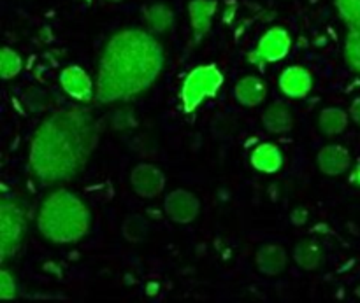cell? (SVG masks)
<instances>
[{
	"label": "cell",
	"mask_w": 360,
	"mask_h": 303,
	"mask_svg": "<svg viewBox=\"0 0 360 303\" xmlns=\"http://www.w3.org/2000/svg\"><path fill=\"white\" fill-rule=\"evenodd\" d=\"M283 151L274 142L259 144L250 154V163L260 174H276L283 167Z\"/></svg>",
	"instance_id": "cell-14"
},
{
	"label": "cell",
	"mask_w": 360,
	"mask_h": 303,
	"mask_svg": "<svg viewBox=\"0 0 360 303\" xmlns=\"http://www.w3.org/2000/svg\"><path fill=\"white\" fill-rule=\"evenodd\" d=\"M146 28L155 35H164L171 32L176 25V13L169 4L153 2L143 9Z\"/></svg>",
	"instance_id": "cell-16"
},
{
	"label": "cell",
	"mask_w": 360,
	"mask_h": 303,
	"mask_svg": "<svg viewBox=\"0 0 360 303\" xmlns=\"http://www.w3.org/2000/svg\"><path fill=\"white\" fill-rule=\"evenodd\" d=\"M334 6L348 27L360 23V0H334Z\"/></svg>",
	"instance_id": "cell-26"
},
{
	"label": "cell",
	"mask_w": 360,
	"mask_h": 303,
	"mask_svg": "<svg viewBox=\"0 0 360 303\" xmlns=\"http://www.w3.org/2000/svg\"><path fill=\"white\" fill-rule=\"evenodd\" d=\"M218 11L217 0H190L188 2V18L190 30H192V41L190 46H199L213 27V18Z\"/></svg>",
	"instance_id": "cell-10"
},
{
	"label": "cell",
	"mask_w": 360,
	"mask_h": 303,
	"mask_svg": "<svg viewBox=\"0 0 360 303\" xmlns=\"http://www.w3.org/2000/svg\"><path fill=\"white\" fill-rule=\"evenodd\" d=\"M130 186L143 198H157L165 189V175L157 165L139 163L130 172Z\"/></svg>",
	"instance_id": "cell-9"
},
{
	"label": "cell",
	"mask_w": 360,
	"mask_h": 303,
	"mask_svg": "<svg viewBox=\"0 0 360 303\" xmlns=\"http://www.w3.org/2000/svg\"><path fill=\"white\" fill-rule=\"evenodd\" d=\"M292 35L287 28L273 27L264 32L262 37L257 42L255 51L250 53V62L255 65H266V63H276L283 60L290 53Z\"/></svg>",
	"instance_id": "cell-6"
},
{
	"label": "cell",
	"mask_w": 360,
	"mask_h": 303,
	"mask_svg": "<svg viewBox=\"0 0 360 303\" xmlns=\"http://www.w3.org/2000/svg\"><path fill=\"white\" fill-rule=\"evenodd\" d=\"M224 72L214 63L197 65L190 70L181 83L179 102L185 114L195 112L207 98L217 97L224 86Z\"/></svg>",
	"instance_id": "cell-4"
},
{
	"label": "cell",
	"mask_w": 360,
	"mask_h": 303,
	"mask_svg": "<svg viewBox=\"0 0 360 303\" xmlns=\"http://www.w3.org/2000/svg\"><path fill=\"white\" fill-rule=\"evenodd\" d=\"M164 65V48L148 28L115 32L98 58L95 100L101 105L134 100L157 83Z\"/></svg>",
	"instance_id": "cell-2"
},
{
	"label": "cell",
	"mask_w": 360,
	"mask_h": 303,
	"mask_svg": "<svg viewBox=\"0 0 360 303\" xmlns=\"http://www.w3.org/2000/svg\"><path fill=\"white\" fill-rule=\"evenodd\" d=\"M348 112H350L352 121H354L357 126H360V97H357L354 102H352L350 111Z\"/></svg>",
	"instance_id": "cell-29"
},
{
	"label": "cell",
	"mask_w": 360,
	"mask_h": 303,
	"mask_svg": "<svg viewBox=\"0 0 360 303\" xmlns=\"http://www.w3.org/2000/svg\"><path fill=\"white\" fill-rule=\"evenodd\" d=\"M345 60L354 72L360 74V23L348 27L345 41Z\"/></svg>",
	"instance_id": "cell-22"
},
{
	"label": "cell",
	"mask_w": 360,
	"mask_h": 303,
	"mask_svg": "<svg viewBox=\"0 0 360 303\" xmlns=\"http://www.w3.org/2000/svg\"><path fill=\"white\" fill-rule=\"evenodd\" d=\"M105 2H108V4H120L122 0H105Z\"/></svg>",
	"instance_id": "cell-31"
},
{
	"label": "cell",
	"mask_w": 360,
	"mask_h": 303,
	"mask_svg": "<svg viewBox=\"0 0 360 303\" xmlns=\"http://www.w3.org/2000/svg\"><path fill=\"white\" fill-rule=\"evenodd\" d=\"M27 235V210L16 196L0 200V260L7 262L23 245Z\"/></svg>",
	"instance_id": "cell-5"
},
{
	"label": "cell",
	"mask_w": 360,
	"mask_h": 303,
	"mask_svg": "<svg viewBox=\"0 0 360 303\" xmlns=\"http://www.w3.org/2000/svg\"><path fill=\"white\" fill-rule=\"evenodd\" d=\"M122 235L130 244H143L150 235V223L141 214H132L123 220Z\"/></svg>",
	"instance_id": "cell-20"
},
{
	"label": "cell",
	"mask_w": 360,
	"mask_h": 303,
	"mask_svg": "<svg viewBox=\"0 0 360 303\" xmlns=\"http://www.w3.org/2000/svg\"><path fill=\"white\" fill-rule=\"evenodd\" d=\"M234 97L243 107H259L267 98V83L259 76H245L236 83Z\"/></svg>",
	"instance_id": "cell-15"
},
{
	"label": "cell",
	"mask_w": 360,
	"mask_h": 303,
	"mask_svg": "<svg viewBox=\"0 0 360 303\" xmlns=\"http://www.w3.org/2000/svg\"><path fill=\"white\" fill-rule=\"evenodd\" d=\"M309 220V210L306 207H295L290 213V221L295 227H304Z\"/></svg>",
	"instance_id": "cell-28"
},
{
	"label": "cell",
	"mask_w": 360,
	"mask_h": 303,
	"mask_svg": "<svg viewBox=\"0 0 360 303\" xmlns=\"http://www.w3.org/2000/svg\"><path fill=\"white\" fill-rule=\"evenodd\" d=\"M316 165L319 170L323 175L329 177H338V175L347 174L352 168V154L341 144H329V146L322 147L316 154Z\"/></svg>",
	"instance_id": "cell-11"
},
{
	"label": "cell",
	"mask_w": 360,
	"mask_h": 303,
	"mask_svg": "<svg viewBox=\"0 0 360 303\" xmlns=\"http://www.w3.org/2000/svg\"><path fill=\"white\" fill-rule=\"evenodd\" d=\"M292 258L299 269L306 270V272H316L326 263V251L316 241L304 238V241L297 242L292 251Z\"/></svg>",
	"instance_id": "cell-18"
},
{
	"label": "cell",
	"mask_w": 360,
	"mask_h": 303,
	"mask_svg": "<svg viewBox=\"0 0 360 303\" xmlns=\"http://www.w3.org/2000/svg\"><path fill=\"white\" fill-rule=\"evenodd\" d=\"M350 112L341 107H326L319 114V130L326 137H336L347 130Z\"/></svg>",
	"instance_id": "cell-19"
},
{
	"label": "cell",
	"mask_w": 360,
	"mask_h": 303,
	"mask_svg": "<svg viewBox=\"0 0 360 303\" xmlns=\"http://www.w3.org/2000/svg\"><path fill=\"white\" fill-rule=\"evenodd\" d=\"M348 181H350V184H354L355 188H360V161L352 167L350 175H348Z\"/></svg>",
	"instance_id": "cell-30"
},
{
	"label": "cell",
	"mask_w": 360,
	"mask_h": 303,
	"mask_svg": "<svg viewBox=\"0 0 360 303\" xmlns=\"http://www.w3.org/2000/svg\"><path fill=\"white\" fill-rule=\"evenodd\" d=\"M91 213L79 195L56 188L44 196L37 213L39 234L51 244H74L90 231Z\"/></svg>",
	"instance_id": "cell-3"
},
{
	"label": "cell",
	"mask_w": 360,
	"mask_h": 303,
	"mask_svg": "<svg viewBox=\"0 0 360 303\" xmlns=\"http://www.w3.org/2000/svg\"><path fill=\"white\" fill-rule=\"evenodd\" d=\"M111 128L118 133H129L137 128V118L132 107H118L111 114Z\"/></svg>",
	"instance_id": "cell-25"
},
{
	"label": "cell",
	"mask_w": 360,
	"mask_h": 303,
	"mask_svg": "<svg viewBox=\"0 0 360 303\" xmlns=\"http://www.w3.org/2000/svg\"><path fill=\"white\" fill-rule=\"evenodd\" d=\"M18 295V284L16 277L9 272L7 269L0 270V298L4 302L14 300Z\"/></svg>",
	"instance_id": "cell-27"
},
{
	"label": "cell",
	"mask_w": 360,
	"mask_h": 303,
	"mask_svg": "<svg viewBox=\"0 0 360 303\" xmlns=\"http://www.w3.org/2000/svg\"><path fill=\"white\" fill-rule=\"evenodd\" d=\"M164 213L178 224H190L199 217L200 200L188 189H174L164 200Z\"/></svg>",
	"instance_id": "cell-7"
},
{
	"label": "cell",
	"mask_w": 360,
	"mask_h": 303,
	"mask_svg": "<svg viewBox=\"0 0 360 303\" xmlns=\"http://www.w3.org/2000/svg\"><path fill=\"white\" fill-rule=\"evenodd\" d=\"M262 125L273 135H285L294 128V112L285 102H273L262 114Z\"/></svg>",
	"instance_id": "cell-17"
},
{
	"label": "cell",
	"mask_w": 360,
	"mask_h": 303,
	"mask_svg": "<svg viewBox=\"0 0 360 303\" xmlns=\"http://www.w3.org/2000/svg\"><path fill=\"white\" fill-rule=\"evenodd\" d=\"M23 70V58L18 51H14L9 46H4L0 51V76L2 79L9 81L20 76Z\"/></svg>",
	"instance_id": "cell-21"
},
{
	"label": "cell",
	"mask_w": 360,
	"mask_h": 303,
	"mask_svg": "<svg viewBox=\"0 0 360 303\" xmlns=\"http://www.w3.org/2000/svg\"><path fill=\"white\" fill-rule=\"evenodd\" d=\"M21 104L30 112H44L49 107V104H51V97L42 88L30 86L21 95Z\"/></svg>",
	"instance_id": "cell-24"
},
{
	"label": "cell",
	"mask_w": 360,
	"mask_h": 303,
	"mask_svg": "<svg viewBox=\"0 0 360 303\" xmlns=\"http://www.w3.org/2000/svg\"><path fill=\"white\" fill-rule=\"evenodd\" d=\"M101 139V123L86 107H65L42 119L28 151V170L41 186L72 181L86 168Z\"/></svg>",
	"instance_id": "cell-1"
},
{
	"label": "cell",
	"mask_w": 360,
	"mask_h": 303,
	"mask_svg": "<svg viewBox=\"0 0 360 303\" xmlns=\"http://www.w3.org/2000/svg\"><path fill=\"white\" fill-rule=\"evenodd\" d=\"M238 119L229 112H220L210 123V130L217 140H229L238 132Z\"/></svg>",
	"instance_id": "cell-23"
},
{
	"label": "cell",
	"mask_w": 360,
	"mask_h": 303,
	"mask_svg": "<svg viewBox=\"0 0 360 303\" xmlns=\"http://www.w3.org/2000/svg\"><path fill=\"white\" fill-rule=\"evenodd\" d=\"M60 88L72 100L88 104L95 98V83L79 65H69L60 72Z\"/></svg>",
	"instance_id": "cell-8"
},
{
	"label": "cell",
	"mask_w": 360,
	"mask_h": 303,
	"mask_svg": "<svg viewBox=\"0 0 360 303\" xmlns=\"http://www.w3.org/2000/svg\"><path fill=\"white\" fill-rule=\"evenodd\" d=\"M255 265L260 274L267 277H276L287 270L288 252L278 244H264L255 252Z\"/></svg>",
	"instance_id": "cell-13"
},
{
	"label": "cell",
	"mask_w": 360,
	"mask_h": 303,
	"mask_svg": "<svg viewBox=\"0 0 360 303\" xmlns=\"http://www.w3.org/2000/svg\"><path fill=\"white\" fill-rule=\"evenodd\" d=\"M280 91L288 98H304L313 90V76L306 67L290 65L278 79Z\"/></svg>",
	"instance_id": "cell-12"
}]
</instances>
